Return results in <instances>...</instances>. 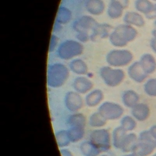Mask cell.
I'll return each mask as SVG.
<instances>
[{"label":"cell","mask_w":156,"mask_h":156,"mask_svg":"<svg viewBox=\"0 0 156 156\" xmlns=\"http://www.w3.org/2000/svg\"><path fill=\"white\" fill-rule=\"evenodd\" d=\"M84 47L78 40L69 39L63 41L58 47L57 54L59 58L64 60L73 59L83 52Z\"/></svg>","instance_id":"obj_1"},{"label":"cell","mask_w":156,"mask_h":156,"mask_svg":"<svg viewBox=\"0 0 156 156\" xmlns=\"http://www.w3.org/2000/svg\"><path fill=\"white\" fill-rule=\"evenodd\" d=\"M133 58V54L129 50L117 48L110 51L106 55L105 60L110 66L122 67L130 63Z\"/></svg>","instance_id":"obj_2"},{"label":"cell","mask_w":156,"mask_h":156,"mask_svg":"<svg viewBox=\"0 0 156 156\" xmlns=\"http://www.w3.org/2000/svg\"><path fill=\"white\" fill-rule=\"evenodd\" d=\"M68 76L69 70L65 65L59 63L52 64L48 69V85L54 87L61 86L65 83Z\"/></svg>","instance_id":"obj_3"},{"label":"cell","mask_w":156,"mask_h":156,"mask_svg":"<svg viewBox=\"0 0 156 156\" xmlns=\"http://www.w3.org/2000/svg\"><path fill=\"white\" fill-rule=\"evenodd\" d=\"M140 143L135 146L133 151L138 156H147L156 148V140L149 131H143L139 137Z\"/></svg>","instance_id":"obj_4"},{"label":"cell","mask_w":156,"mask_h":156,"mask_svg":"<svg viewBox=\"0 0 156 156\" xmlns=\"http://www.w3.org/2000/svg\"><path fill=\"white\" fill-rule=\"evenodd\" d=\"M100 75L105 83L110 87H115L120 84L124 79V72L119 68H114L110 66H103L101 68Z\"/></svg>","instance_id":"obj_5"},{"label":"cell","mask_w":156,"mask_h":156,"mask_svg":"<svg viewBox=\"0 0 156 156\" xmlns=\"http://www.w3.org/2000/svg\"><path fill=\"white\" fill-rule=\"evenodd\" d=\"M113 31L126 44L133 41L138 34L137 30L133 26L125 23L115 27Z\"/></svg>","instance_id":"obj_6"},{"label":"cell","mask_w":156,"mask_h":156,"mask_svg":"<svg viewBox=\"0 0 156 156\" xmlns=\"http://www.w3.org/2000/svg\"><path fill=\"white\" fill-rule=\"evenodd\" d=\"M98 24V23L91 15H86L80 16L74 22L73 28L76 32L81 31L89 32L90 30H93Z\"/></svg>","instance_id":"obj_7"},{"label":"cell","mask_w":156,"mask_h":156,"mask_svg":"<svg viewBox=\"0 0 156 156\" xmlns=\"http://www.w3.org/2000/svg\"><path fill=\"white\" fill-rule=\"evenodd\" d=\"M113 27L108 23H98L92 30L90 35V39L97 40L98 39L108 38L109 35L113 30Z\"/></svg>","instance_id":"obj_8"},{"label":"cell","mask_w":156,"mask_h":156,"mask_svg":"<svg viewBox=\"0 0 156 156\" xmlns=\"http://www.w3.org/2000/svg\"><path fill=\"white\" fill-rule=\"evenodd\" d=\"M85 8L91 16H99L105 10V4L103 0H86Z\"/></svg>","instance_id":"obj_9"},{"label":"cell","mask_w":156,"mask_h":156,"mask_svg":"<svg viewBox=\"0 0 156 156\" xmlns=\"http://www.w3.org/2000/svg\"><path fill=\"white\" fill-rule=\"evenodd\" d=\"M128 74L132 80L138 83L143 82L147 76L139 62H135L129 66Z\"/></svg>","instance_id":"obj_10"},{"label":"cell","mask_w":156,"mask_h":156,"mask_svg":"<svg viewBox=\"0 0 156 156\" xmlns=\"http://www.w3.org/2000/svg\"><path fill=\"white\" fill-rule=\"evenodd\" d=\"M123 21L125 24L136 27H142L145 23L143 17L136 12H126L124 15Z\"/></svg>","instance_id":"obj_11"},{"label":"cell","mask_w":156,"mask_h":156,"mask_svg":"<svg viewBox=\"0 0 156 156\" xmlns=\"http://www.w3.org/2000/svg\"><path fill=\"white\" fill-rule=\"evenodd\" d=\"M139 62L147 75L152 74L156 69V61L155 58L150 54H143L141 57Z\"/></svg>","instance_id":"obj_12"},{"label":"cell","mask_w":156,"mask_h":156,"mask_svg":"<svg viewBox=\"0 0 156 156\" xmlns=\"http://www.w3.org/2000/svg\"><path fill=\"white\" fill-rule=\"evenodd\" d=\"M73 18L72 12L68 7L65 6H60L57 12L55 21L56 23L65 25L69 23Z\"/></svg>","instance_id":"obj_13"},{"label":"cell","mask_w":156,"mask_h":156,"mask_svg":"<svg viewBox=\"0 0 156 156\" xmlns=\"http://www.w3.org/2000/svg\"><path fill=\"white\" fill-rule=\"evenodd\" d=\"M132 114L136 119L140 121H143L149 118L150 109L149 106L146 104H138L133 107Z\"/></svg>","instance_id":"obj_14"},{"label":"cell","mask_w":156,"mask_h":156,"mask_svg":"<svg viewBox=\"0 0 156 156\" xmlns=\"http://www.w3.org/2000/svg\"><path fill=\"white\" fill-rule=\"evenodd\" d=\"M124 8L118 3L110 1L107 9L108 16L112 20H117L122 16Z\"/></svg>","instance_id":"obj_15"},{"label":"cell","mask_w":156,"mask_h":156,"mask_svg":"<svg viewBox=\"0 0 156 156\" xmlns=\"http://www.w3.org/2000/svg\"><path fill=\"white\" fill-rule=\"evenodd\" d=\"M69 66V69L77 74H85L88 71V66L86 63L80 58L73 59Z\"/></svg>","instance_id":"obj_16"},{"label":"cell","mask_w":156,"mask_h":156,"mask_svg":"<svg viewBox=\"0 0 156 156\" xmlns=\"http://www.w3.org/2000/svg\"><path fill=\"white\" fill-rule=\"evenodd\" d=\"M74 88L82 93H85L88 91L93 86L91 82L85 77H77L73 83Z\"/></svg>","instance_id":"obj_17"},{"label":"cell","mask_w":156,"mask_h":156,"mask_svg":"<svg viewBox=\"0 0 156 156\" xmlns=\"http://www.w3.org/2000/svg\"><path fill=\"white\" fill-rule=\"evenodd\" d=\"M154 5L149 0H136L135 7L138 12L147 16L152 10Z\"/></svg>","instance_id":"obj_18"},{"label":"cell","mask_w":156,"mask_h":156,"mask_svg":"<svg viewBox=\"0 0 156 156\" xmlns=\"http://www.w3.org/2000/svg\"><path fill=\"white\" fill-rule=\"evenodd\" d=\"M123 98L126 105L129 107H134L139 101L138 94L132 90H128L124 92Z\"/></svg>","instance_id":"obj_19"},{"label":"cell","mask_w":156,"mask_h":156,"mask_svg":"<svg viewBox=\"0 0 156 156\" xmlns=\"http://www.w3.org/2000/svg\"><path fill=\"white\" fill-rule=\"evenodd\" d=\"M144 90L150 96H156V79H151L144 84Z\"/></svg>","instance_id":"obj_20"},{"label":"cell","mask_w":156,"mask_h":156,"mask_svg":"<svg viewBox=\"0 0 156 156\" xmlns=\"http://www.w3.org/2000/svg\"><path fill=\"white\" fill-rule=\"evenodd\" d=\"M59 42V38L55 35L52 34L51 35V38H50V42H49V52H52L54 51L58 44Z\"/></svg>","instance_id":"obj_21"},{"label":"cell","mask_w":156,"mask_h":156,"mask_svg":"<svg viewBox=\"0 0 156 156\" xmlns=\"http://www.w3.org/2000/svg\"><path fill=\"white\" fill-rule=\"evenodd\" d=\"M77 40L80 41V43H86L90 39V35L88 32L86 31H81L77 32L76 34Z\"/></svg>","instance_id":"obj_22"},{"label":"cell","mask_w":156,"mask_h":156,"mask_svg":"<svg viewBox=\"0 0 156 156\" xmlns=\"http://www.w3.org/2000/svg\"><path fill=\"white\" fill-rule=\"evenodd\" d=\"M126 122H125V126L127 129L128 130H132L136 126L135 121L129 116H127V118L126 119Z\"/></svg>","instance_id":"obj_23"},{"label":"cell","mask_w":156,"mask_h":156,"mask_svg":"<svg viewBox=\"0 0 156 156\" xmlns=\"http://www.w3.org/2000/svg\"><path fill=\"white\" fill-rule=\"evenodd\" d=\"M112 1H114L120 5H121L124 9H126L128 7L129 4V0H110Z\"/></svg>","instance_id":"obj_24"},{"label":"cell","mask_w":156,"mask_h":156,"mask_svg":"<svg viewBox=\"0 0 156 156\" xmlns=\"http://www.w3.org/2000/svg\"><path fill=\"white\" fill-rule=\"evenodd\" d=\"M147 18L149 19H152L156 18V4L154 5V7L151 10V12L146 16Z\"/></svg>","instance_id":"obj_25"},{"label":"cell","mask_w":156,"mask_h":156,"mask_svg":"<svg viewBox=\"0 0 156 156\" xmlns=\"http://www.w3.org/2000/svg\"><path fill=\"white\" fill-rule=\"evenodd\" d=\"M149 131L151 133V135L156 140V125L152 126Z\"/></svg>","instance_id":"obj_26"},{"label":"cell","mask_w":156,"mask_h":156,"mask_svg":"<svg viewBox=\"0 0 156 156\" xmlns=\"http://www.w3.org/2000/svg\"><path fill=\"white\" fill-rule=\"evenodd\" d=\"M152 156H156V154H154V155H153Z\"/></svg>","instance_id":"obj_27"},{"label":"cell","mask_w":156,"mask_h":156,"mask_svg":"<svg viewBox=\"0 0 156 156\" xmlns=\"http://www.w3.org/2000/svg\"><path fill=\"white\" fill-rule=\"evenodd\" d=\"M155 24L156 25V21H155Z\"/></svg>","instance_id":"obj_28"},{"label":"cell","mask_w":156,"mask_h":156,"mask_svg":"<svg viewBox=\"0 0 156 156\" xmlns=\"http://www.w3.org/2000/svg\"><path fill=\"white\" fill-rule=\"evenodd\" d=\"M155 1H156V0H155Z\"/></svg>","instance_id":"obj_29"}]
</instances>
